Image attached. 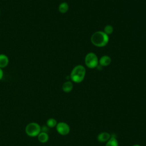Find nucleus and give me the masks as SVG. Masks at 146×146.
<instances>
[{
    "mask_svg": "<svg viewBox=\"0 0 146 146\" xmlns=\"http://www.w3.org/2000/svg\"><path fill=\"white\" fill-rule=\"evenodd\" d=\"M132 146H141V145H139V144H135V145H133Z\"/></svg>",
    "mask_w": 146,
    "mask_h": 146,
    "instance_id": "obj_16",
    "label": "nucleus"
},
{
    "mask_svg": "<svg viewBox=\"0 0 146 146\" xmlns=\"http://www.w3.org/2000/svg\"><path fill=\"white\" fill-rule=\"evenodd\" d=\"M56 131L61 135L65 136L68 135L70 131V126L65 122H59L56 125Z\"/></svg>",
    "mask_w": 146,
    "mask_h": 146,
    "instance_id": "obj_5",
    "label": "nucleus"
},
{
    "mask_svg": "<svg viewBox=\"0 0 146 146\" xmlns=\"http://www.w3.org/2000/svg\"><path fill=\"white\" fill-rule=\"evenodd\" d=\"M3 76V70H2V68H0V80L2 79Z\"/></svg>",
    "mask_w": 146,
    "mask_h": 146,
    "instance_id": "obj_15",
    "label": "nucleus"
},
{
    "mask_svg": "<svg viewBox=\"0 0 146 146\" xmlns=\"http://www.w3.org/2000/svg\"><path fill=\"white\" fill-rule=\"evenodd\" d=\"M111 135L108 132H103L98 135L97 139L100 143H105L107 142L111 138Z\"/></svg>",
    "mask_w": 146,
    "mask_h": 146,
    "instance_id": "obj_6",
    "label": "nucleus"
},
{
    "mask_svg": "<svg viewBox=\"0 0 146 146\" xmlns=\"http://www.w3.org/2000/svg\"><path fill=\"white\" fill-rule=\"evenodd\" d=\"M9 63L8 56L3 54H0V68H3L7 66Z\"/></svg>",
    "mask_w": 146,
    "mask_h": 146,
    "instance_id": "obj_7",
    "label": "nucleus"
},
{
    "mask_svg": "<svg viewBox=\"0 0 146 146\" xmlns=\"http://www.w3.org/2000/svg\"><path fill=\"white\" fill-rule=\"evenodd\" d=\"M92 43L97 47H104L109 41L108 35L103 31H99L94 33L91 38Z\"/></svg>",
    "mask_w": 146,
    "mask_h": 146,
    "instance_id": "obj_1",
    "label": "nucleus"
},
{
    "mask_svg": "<svg viewBox=\"0 0 146 146\" xmlns=\"http://www.w3.org/2000/svg\"><path fill=\"white\" fill-rule=\"evenodd\" d=\"M111 59L109 56L107 55H104L102 56L99 60V64L102 66H107L111 63Z\"/></svg>",
    "mask_w": 146,
    "mask_h": 146,
    "instance_id": "obj_8",
    "label": "nucleus"
},
{
    "mask_svg": "<svg viewBox=\"0 0 146 146\" xmlns=\"http://www.w3.org/2000/svg\"><path fill=\"white\" fill-rule=\"evenodd\" d=\"M68 8H69V7H68V5L67 4V3L64 2L61 3L59 5V6L58 7V10L60 13L64 14V13H66L67 12Z\"/></svg>",
    "mask_w": 146,
    "mask_h": 146,
    "instance_id": "obj_11",
    "label": "nucleus"
},
{
    "mask_svg": "<svg viewBox=\"0 0 146 146\" xmlns=\"http://www.w3.org/2000/svg\"><path fill=\"white\" fill-rule=\"evenodd\" d=\"M73 88L72 83L70 81H67L62 85V90L64 92H70Z\"/></svg>",
    "mask_w": 146,
    "mask_h": 146,
    "instance_id": "obj_10",
    "label": "nucleus"
},
{
    "mask_svg": "<svg viewBox=\"0 0 146 146\" xmlns=\"http://www.w3.org/2000/svg\"><path fill=\"white\" fill-rule=\"evenodd\" d=\"M106 146H119L117 140L115 137H111V138L106 142Z\"/></svg>",
    "mask_w": 146,
    "mask_h": 146,
    "instance_id": "obj_12",
    "label": "nucleus"
},
{
    "mask_svg": "<svg viewBox=\"0 0 146 146\" xmlns=\"http://www.w3.org/2000/svg\"><path fill=\"white\" fill-rule=\"evenodd\" d=\"M98 58L93 52L88 53L85 57L86 65L90 68H96L98 66Z\"/></svg>",
    "mask_w": 146,
    "mask_h": 146,
    "instance_id": "obj_4",
    "label": "nucleus"
},
{
    "mask_svg": "<svg viewBox=\"0 0 146 146\" xmlns=\"http://www.w3.org/2000/svg\"><path fill=\"white\" fill-rule=\"evenodd\" d=\"M37 136H38V139L39 141L42 143H47L49 139L48 135L47 134V132H45L41 131Z\"/></svg>",
    "mask_w": 146,
    "mask_h": 146,
    "instance_id": "obj_9",
    "label": "nucleus"
},
{
    "mask_svg": "<svg viewBox=\"0 0 146 146\" xmlns=\"http://www.w3.org/2000/svg\"><path fill=\"white\" fill-rule=\"evenodd\" d=\"M86 75V69L82 65H78L75 66L72 70L70 75V79L75 83L82 82Z\"/></svg>",
    "mask_w": 146,
    "mask_h": 146,
    "instance_id": "obj_2",
    "label": "nucleus"
},
{
    "mask_svg": "<svg viewBox=\"0 0 146 146\" xmlns=\"http://www.w3.org/2000/svg\"><path fill=\"white\" fill-rule=\"evenodd\" d=\"M113 27L110 25H106L104 28V33L105 34H106L107 35H110L113 32Z\"/></svg>",
    "mask_w": 146,
    "mask_h": 146,
    "instance_id": "obj_14",
    "label": "nucleus"
},
{
    "mask_svg": "<svg viewBox=\"0 0 146 146\" xmlns=\"http://www.w3.org/2000/svg\"><path fill=\"white\" fill-rule=\"evenodd\" d=\"M41 132V127L35 122L29 123L25 128L26 133L30 137H36Z\"/></svg>",
    "mask_w": 146,
    "mask_h": 146,
    "instance_id": "obj_3",
    "label": "nucleus"
},
{
    "mask_svg": "<svg viewBox=\"0 0 146 146\" xmlns=\"http://www.w3.org/2000/svg\"><path fill=\"white\" fill-rule=\"evenodd\" d=\"M57 123V121L54 118H49L46 121L47 126L49 128H54L56 127Z\"/></svg>",
    "mask_w": 146,
    "mask_h": 146,
    "instance_id": "obj_13",
    "label": "nucleus"
}]
</instances>
